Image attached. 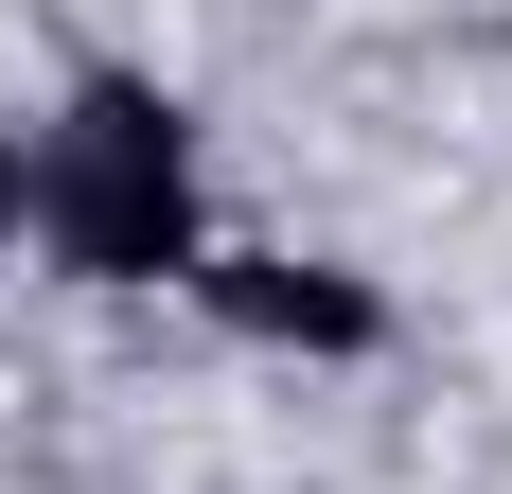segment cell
I'll use <instances>...</instances> for the list:
<instances>
[{
  "mask_svg": "<svg viewBox=\"0 0 512 494\" xmlns=\"http://www.w3.org/2000/svg\"><path fill=\"white\" fill-rule=\"evenodd\" d=\"M18 212L53 230L71 283H177L195 265V142H177V106L124 89V71L71 89V124L18 159Z\"/></svg>",
  "mask_w": 512,
  "mask_h": 494,
  "instance_id": "1",
  "label": "cell"
},
{
  "mask_svg": "<svg viewBox=\"0 0 512 494\" xmlns=\"http://www.w3.org/2000/svg\"><path fill=\"white\" fill-rule=\"evenodd\" d=\"M0 230H18V142H0Z\"/></svg>",
  "mask_w": 512,
  "mask_h": 494,
  "instance_id": "2",
  "label": "cell"
}]
</instances>
